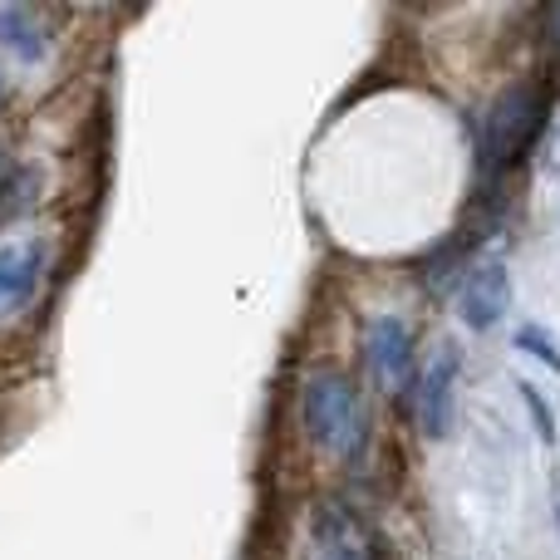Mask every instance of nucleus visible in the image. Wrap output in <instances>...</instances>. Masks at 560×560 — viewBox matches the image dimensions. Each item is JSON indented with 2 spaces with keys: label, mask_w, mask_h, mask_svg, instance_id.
Returning a JSON list of instances; mask_svg holds the SVG:
<instances>
[{
  "label": "nucleus",
  "mask_w": 560,
  "mask_h": 560,
  "mask_svg": "<svg viewBox=\"0 0 560 560\" xmlns=\"http://www.w3.org/2000/svg\"><path fill=\"white\" fill-rule=\"evenodd\" d=\"M305 423L315 443L335 457H354L364 447V404H359L354 384L335 369H319L305 384Z\"/></svg>",
  "instance_id": "1"
},
{
  "label": "nucleus",
  "mask_w": 560,
  "mask_h": 560,
  "mask_svg": "<svg viewBox=\"0 0 560 560\" xmlns=\"http://www.w3.org/2000/svg\"><path fill=\"white\" fill-rule=\"evenodd\" d=\"M541 118H546V94L532 84H512L497 94V104L487 108V124H482V158L487 167H512L516 158L526 153L536 133H541Z\"/></svg>",
  "instance_id": "2"
},
{
  "label": "nucleus",
  "mask_w": 560,
  "mask_h": 560,
  "mask_svg": "<svg viewBox=\"0 0 560 560\" xmlns=\"http://www.w3.org/2000/svg\"><path fill=\"white\" fill-rule=\"evenodd\" d=\"M453 388H457V349L443 345L423 364L413 388V413L428 438H447V428H453Z\"/></svg>",
  "instance_id": "3"
},
{
  "label": "nucleus",
  "mask_w": 560,
  "mask_h": 560,
  "mask_svg": "<svg viewBox=\"0 0 560 560\" xmlns=\"http://www.w3.org/2000/svg\"><path fill=\"white\" fill-rule=\"evenodd\" d=\"M39 276H45V242L0 246V315L25 305V300L35 295Z\"/></svg>",
  "instance_id": "4"
},
{
  "label": "nucleus",
  "mask_w": 560,
  "mask_h": 560,
  "mask_svg": "<svg viewBox=\"0 0 560 560\" xmlns=\"http://www.w3.org/2000/svg\"><path fill=\"white\" fill-rule=\"evenodd\" d=\"M506 305H512V276H506V266H497V261L477 266L463 285V319L472 329H492L506 315Z\"/></svg>",
  "instance_id": "5"
},
{
  "label": "nucleus",
  "mask_w": 560,
  "mask_h": 560,
  "mask_svg": "<svg viewBox=\"0 0 560 560\" xmlns=\"http://www.w3.org/2000/svg\"><path fill=\"white\" fill-rule=\"evenodd\" d=\"M408 354H413L408 325L398 315H378L374 325H369V364H374V374L384 378V384H394L408 369Z\"/></svg>",
  "instance_id": "6"
},
{
  "label": "nucleus",
  "mask_w": 560,
  "mask_h": 560,
  "mask_svg": "<svg viewBox=\"0 0 560 560\" xmlns=\"http://www.w3.org/2000/svg\"><path fill=\"white\" fill-rule=\"evenodd\" d=\"M0 45L10 55H20L25 65L45 59V30H39L35 10L30 5H0Z\"/></svg>",
  "instance_id": "7"
},
{
  "label": "nucleus",
  "mask_w": 560,
  "mask_h": 560,
  "mask_svg": "<svg viewBox=\"0 0 560 560\" xmlns=\"http://www.w3.org/2000/svg\"><path fill=\"white\" fill-rule=\"evenodd\" d=\"M319 560H364L354 526H349V516H339V506L319 516Z\"/></svg>",
  "instance_id": "8"
},
{
  "label": "nucleus",
  "mask_w": 560,
  "mask_h": 560,
  "mask_svg": "<svg viewBox=\"0 0 560 560\" xmlns=\"http://www.w3.org/2000/svg\"><path fill=\"white\" fill-rule=\"evenodd\" d=\"M516 345H522V349H532V354H536V359H546V364H551V369H560V349L551 345V335H541V329H536V325L516 329Z\"/></svg>",
  "instance_id": "9"
},
{
  "label": "nucleus",
  "mask_w": 560,
  "mask_h": 560,
  "mask_svg": "<svg viewBox=\"0 0 560 560\" xmlns=\"http://www.w3.org/2000/svg\"><path fill=\"white\" fill-rule=\"evenodd\" d=\"M522 394H526V408H532V413H536V423H541V438H546V443H551V438H556V423H551V408H546V404H541V394H536V388H532V384H522Z\"/></svg>",
  "instance_id": "10"
},
{
  "label": "nucleus",
  "mask_w": 560,
  "mask_h": 560,
  "mask_svg": "<svg viewBox=\"0 0 560 560\" xmlns=\"http://www.w3.org/2000/svg\"><path fill=\"white\" fill-rule=\"evenodd\" d=\"M546 30H551V39H556V49H560V5H551V15H546Z\"/></svg>",
  "instance_id": "11"
},
{
  "label": "nucleus",
  "mask_w": 560,
  "mask_h": 560,
  "mask_svg": "<svg viewBox=\"0 0 560 560\" xmlns=\"http://www.w3.org/2000/svg\"><path fill=\"white\" fill-rule=\"evenodd\" d=\"M551 173H560V128H556V138H551Z\"/></svg>",
  "instance_id": "12"
}]
</instances>
